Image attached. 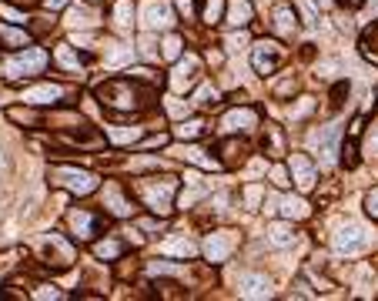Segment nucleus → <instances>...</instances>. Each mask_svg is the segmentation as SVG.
I'll return each mask as SVG.
<instances>
[{
	"mask_svg": "<svg viewBox=\"0 0 378 301\" xmlns=\"http://www.w3.org/2000/svg\"><path fill=\"white\" fill-rule=\"evenodd\" d=\"M134 57H137V47H128V44H111L108 47V54H104V64L117 71V67H128L134 64Z\"/></svg>",
	"mask_w": 378,
	"mask_h": 301,
	"instance_id": "nucleus-19",
	"label": "nucleus"
},
{
	"mask_svg": "<svg viewBox=\"0 0 378 301\" xmlns=\"http://www.w3.org/2000/svg\"><path fill=\"white\" fill-rule=\"evenodd\" d=\"M361 54L368 57L372 64H378V24L365 31V37H361Z\"/></svg>",
	"mask_w": 378,
	"mask_h": 301,
	"instance_id": "nucleus-31",
	"label": "nucleus"
},
{
	"mask_svg": "<svg viewBox=\"0 0 378 301\" xmlns=\"http://www.w3.org/2000/svg\"><path fill=\"white\" fill-rule=\"evenodd\" d=\"M278 211H282L288 221H304V218L311 214V205H308L304 198H295V194H291V198H282Z\"/></svg>",
	"mask_w": 378,
	"mask_h": 301,
	"instance_id": "nucleus-21",
	"label": "nucleus"
},
{
	"mask_svg": "<svg viewBox=\"0 0 378 301\" xmlns=\"http://www.w3.org/2000/svg\"><path fill=\"white\" fill-rule=\"evenodd\" d=\"M251 64H255V71L258 74H275L278 67L284 64V47L278 40H258L255 47H251Z\"/></svg>",
	"mask_w": 378,
	"mask_h": 301,
	"instance_id": "nucleus-6",
	"label": "nucleus"
},
{
	"mask_svg": "<svg viewBox=\"0 0 378 301\" xmlns=\"http://www.w3.org/2000/svg\"><path fill=\"white\" fill-rule=\"evenodd\" d=\"M104 207L111 211L114 218H131V214H134V205L124 198V194H121L117 184H108V188H104Z\"/></svg>",
	"mask_w": 378,
	"mask_h": 301,
	"instance_id": "nucleus-18",
	"label": "nucleus"
},
{
	"mask_svg": "<svg viewBox=\"0 0 378 301\" xmlns=\"http://www.w3.org/2000/svg\"><path fill=\"white\" fill-rule=\"evenodd\" d=\"M311 108H315V101H311V97H302V101L291 108V117H295V121H302L304 114H311Z\"/></svg>",
	"mask_w": 378,
	"mask_h": 301,
	"instance_id": "nucleus-41",
	"label": "nucleus"
},
{
	"mask_svg": "<svg viewBox=\"0 0 378 301\" xmlns=\"http://www.w3.org/2000/svg\"><path fill=\"white\" fill-rule=\"evenodd\" d=\"M108 137L114 144H134L141 137V128H108Z\"/></svg>",
	"mask_w": 378,
	"mask_h": 301,
	"instance_id": "nucleus-33",
	"label": "nucleus"
},
{
	"mask_svg": "<svg viewBox=\"0 0 378 301\" xmlns=\"http://www.w3.org/2000/svg\"><path fill=\"white\" fill-rule=\"evenodd\" d=\"M34 251H37V261L44 268H54V271H64V268H71L74 264V248L71 241L64 238V234H40L37 241H34Z\"/></svg>",
	"mask_w": 378,
	"mask_h": 301,
	"instance_id": "nucleus-3",
	"label": "nucleus"
},
{
	"mask_svg": "<svg viewBox=\"0 0 378 301\" xmlns=\"http://www.w3.org/2000/svg\"><path fill=\"white\" fill-rule=\"evenodd\" d=\"M288 174L295 178V184H298L302 194H308V191L315 188V164H311L304 154H291V161H288Z\"/></svg>",
	"mask_w": 378,
	"mask_h": 301,
	"instance_id": "nucleus-12",
	"label": "nucleus"
},
{
	"mask_svg": "<svg viewBox=\"0 0 378 301\" xmlns=\"http://www.w3.org/2000/svg\"><path fill=\"white\" fill-rule=\"evenodd\" d=\"M201 80V57L198 54H181L174 60V71H171V91H178V94H184L191 91L194 84Z\"/></svg>",
	"mask_w": 378,
	"mask_h": 301,
	"instance_id": "nucleus-8",
	"label": "nucleus"
},
{
	"mask_svg": "<svg viewBox=\"0 0 378 301\" xmlns=\"http://www.w3.org/2000/svg\"><path fill=\"white\" fill-rule=\"evenodd\" d=\"M31 298H37V301H51V298H64V291L60 288H54V284H37L34 291H31Z\"/></svg>",
	"mask_w": 378,
	"mask_h": 301,
	"instance_id": "nucleus-36",
	"label": "nucleus"
},
{
	"mask_svg": "<svg viewBox=\"0 0 378 301\" xmlns=\"http://www.w3.org/2000/svg\"><path fill=\"white\" fill-rule=\"evenodd\" d=\"M368 150H375V154H378V128L368 134Z\"/></svg>",
	"mask_w": 378,
	"mask_h": 301,
	"instance_id": "nucleus-51",
	"label": "nucleus"
},
{
	"mask_svg": "<svg viewBox=\"0 0 378 301\" xmlns=\"http://www.w3.org/2000/svg\"><path fill=\"white\" fill-rule=\"evenodd\" d=\"M184 157H188L191 164H198V168H205V171L218 168V157H211L208 150H201V148H188V150H184Z\"/></svg>",
	"mask_w": 378,
	"mask_h": 301,
	"instance_id": "nucleus-30",
	"label": "nucleus"
},
{
	"mask_svg": "<svg viewBox=\"0 0 378 301\" xmlns=\"http://www.w3.org/2000/svg\"><path fill=\"white\" fill-rule=\"evenodd\" d=\"M71 231H74L80 241H91L94 238V231H97V218L91 214V211H84V207H77V211H71Z\"/></svg>",
	"mask_w": 378,
	"mask_h": 301,
	"instance_id": "nucleus-17",
	"label": "nucleus"
},
{
	"mask_svg": "<svg viewBox=\"0 0 378 301\" xmlns=\"http://www.w3.org/2000/svg\"><path fill=\"white\" fill-rule=\"evenodd\" d=\"M365 211H368V214L378 221V188H372L368 194H365Z\"/></svg>",
	"mask_w": 378,
	"mask_h": 301,
	"instance_id": "nucleus-42",
	"label": "nucleus"
},
{
	"mask_svg": "<svg viewBox=\"0 0 378 301\" xmlns=\"http://www.w3.org/2000/svg\"><path fill=\"white\" fill-rule=\"evenodd\" d=\"M251 128H258V114L251 108H234L221 117V131L225 134H248Z\"/></svg>",
	"mask_w": 378,
	"mask_h": 301,
	"instance_id": "nucleus-11",
	"label": "nucleus"
},
{
	"mask_svg": "<svg viewBox=\"0 0 378 301\" xmlns=\"http://www.w3.org/2000/svg\"><path fill=\"white\" fill-rule=\"evenodd\" d=\"M278 205H282V198H278V194H268L261 211H265V214H278Z\"/></svg>",
	"mask_w": 378,
	"mask_h": 301,
	"instance_id": "nucleus-45",
	"label": "nucleus"
},
{
	"mask_svg": "<svg viewBox=\"0 0 378 301\" xmlns=\"http://www.w3.org/2000/svg\"><path fill=\"white\" fill-rule=\"evenodd\" d=\"M372 245V234H368V227L361 225V221H348V225L338 227V234H335V251L338 255H359L365 248Z\"/></svg>",
	"mask_w": 378,
	"mask_h": 301,
	"instance_id": "nucleus-7",
	"label": "nucleus"
},
{
	"mask_svg": "<svg viewBox=\"0 0 378 301\" xmlns=\"http://www.w3.org/2000/svg\"><path fill=\"white\" fill-rule=\"evenodd\" d=\"M94 255L101 258V261H114V258H121V241H114V238H108V241H97Z\"/></svg>",
	"mask_w": 378,
	"mask_h": 301,
	"instance_id": "nucleus-32",
	"label": "nucleus"
},
{
	"mask_svg": "<svg viewBox=\"0 0 378 301\" xmlns=\"http://www.w3.org/2000/svg\"><path fill=\"white\" fill-rule=\"evenodd\" d=\"M7 117H10V121H17V124H37V114L20 111V108H10V111H7Z\"/></svg>",
	"mask_w": 378,
	"mask_h": 301,
	"instance_id": "nucleus-39",
	"label": "nucleus"
},
{
	"mask_svg": "<svg viewBox=\"0 0 378 301\" xmlns=\"http://www.w3.org/2000/svg\"><path fill=\"white\" fill-rule=\"evenodd\" d=\"M221 17H225V0H205L201 20H205V24H218Z\"/></svg>",
	"mask_w": 378,
	"mask_h": 301,
	"instance_id": "nucleus-34",
	"label": "nucleus"
},
{
	"mask_svg": "<svg viewBox=\"0 0 378 301\" xmlns=\"http://www.w3.org/2000/svg\"><path fill=\"white\" fill-rule=\"evenodd\" d=\"M265 150H268V157H282V154H284L282 128H275V124H268V128H265Z\"/></svg>",
	"mask_w": 378,
	"mask_h": 301,
	"instance_id": "nucleus-27",
	"label": "nucleus"
},
{
	"mask_svg": "<svg viewBox=\"0 0 378 301\" xmlns=\"http://www.w3.org/2000/svg\"><path fill=\"white\" fill-rule=\"evenodd\" d=\"M137 194L144 198V205L154 214H171L174 211V194H178V181L174 178H141L137 181Z\"/></svg>",
	"mask_w": 378,
	"mask_h": 301,
	"instance_id": "nucleus-2",
	"label": "nucleus"
},
{
	"mask_svg": "<svg viewBox=\"0 0 378 301\" xmlns=\"http://www.w3.org/2000/svg\"><path fill=\"white\" fill-rule=\"evenodd\" d=\"M51 184L54 188H64L71 191V194H94L97 191V174L94 171H84V168H67V164H57V168H51Z\"/></svg>",
	"mask_w": 378,
	"mask_h": 301,
	"instance_id": "nucleus-5",
	"label": "nucleus"
},
{
	"mask_svg": "<svg viewBox=\"0 0 378 301\" xmlns=\"http://www.w3.org/2000/svg\"><path fill=\"white\" fill-rule=\"evenodd\" d=\"M181 47H184V44H181V37H178V34H168L161 57H164V60H178V57H181Z\"/></svg>",
	"mask_w": 378,
	"mask_h": 301,
	"instance_id": "nucleus-35",
	"label": "nucleus"
},
{
	"mask_svg": "<svg viewBox=\"0 0 378 301\" xmlns=\"http://www.w3.org/2000/svg\"><path fill=\"white\" fill-rule=\"evenodd\" d=\"M0 17H7V20H10V24H20V20H24V17H20V14H17V10H14V7H7V3L0 7Z\"/></svg>",
	"mask_w": 378,
	"mask_h": 301,
	"instance_id": "nucleus-48",
	"label": "nucleus"
},
{
	"mask_svg": "<svg viewBox=\"0 0 378 301\" xmlns=\"http://www.w3.org/2000/svg\"><path fill=\"white\" fill-rule=\"evenodd\" d=\"M248 44H251V37H248L245 31H234V34L227 37V51H231V54H241Z\"/></svg>",
	"mask_w": 378,
	"mask_h": 301,
	"instance_id": "nucleus-37",
	"label": "nucleus"
},
{
	"mask_svg": "<svg viewBox=\"0 0 378 301\" xmlns=\"http://www.w3.org/2000/svg\"><path fill=\"white\" fill-rule=\"evenodd\" d=\"M44 7L47 10H60V7H67V0H44Z\"/></svg>",
	"mask_w": 378,
	"mask_h": 301,
	"instance_id": "nucleus-50",
	"label": "nucleus"
},
{
	"mask_svg": "<svg viewBox=\"0 0 378 301\" xmlns=\"http://www.w3.org/2000/svg\"><path fill=\"white\" fill-rule=\"evenodd\" d=\"M234 245H238V234L234 231H211L208 241H205V255H208L211 264H221V261H227V255L234 251Z\"/></svg>",
	"mask_w": 378,
	"mask_h": 301,
	"instance_id": "nucleus-10",
	"label": "nucleus"
},
{
	"mask_svg": "<svg viewBox=\"0 0 378 301\" xmlns=\"http://www.w3.org/2000/svg\"><path fill=\"white\" fill-rule=\"evenodd\" d=\"M271 24H275V31L282 34V37H295L298 31H302V24H298V14H295V7L291 3H275V10H271Z\"/></svg>",
	"mask_w": 378,
	"mask_h": 301,
	"instance_id": "nucleus-13",
	"label": "nucleus"
},
{
	"mask_svg": "<svg viewBox=\"0 0 378 301\" xmlns=\"http://www.w3.org/2000/svg\"><path fill=\"white\" fill-rule=\"evenodd\" d=\"M67 24H71L74 31H80V27H94L97 14L94 10H87V7H71V10H67Z\"/></svg>",
	"mask_w": 378,
	"mask_h": 301,
	"instance_id": "nucleus-28",
	"label": "nucleus"
},
{
	"mask_svg": "<svg viewBox=\"0 0 378 301\" xmlns=\"http://www.w3.org/2000/svg\"><path fill=\"white\" fill-rule=\"evenodd\" d=\"M201 134H205V121H201V117L181 121V124L174 128V137H178V141H198Z\"/></svg>",
	"mask_w": 378,
	"mask_h": 301,
	"instance_id": "nucleus-26",
	"label": "nucleus"
},
{
	"mask_svg": "<svg viewBox=\"0 0 378 301\" xmlns=\"http://www.w3.org/2000/svg\"><path fill=\"white\" fill-rule=\"evenodd\" d=\"M47 67V54L40 47H24L14 57H7L0 64V77L3 80H24V77H34Z\"/></svg>",
	"mask_w": 378,
	"mask_h": 301,
	"instance_id": "nucleus-4",
	"label": "nucleus"
},
{
	"mask_svg": "<svg viewBox=\"0 0 378 301\" xmlns=\"http://www.w3.org/2000/svg\"><path fill=\"white\" fill-rule=\"evenodd\" d=\"M271 181H275L278 188H284V184H291V181H288V171H284V168H275V171H271Z\"/></svg>",
	"mask_w": 378,
	"mask_h": 301,
	"instance_id": "nucleus-47",
	"label": "nucleus"
},
{
	"mask_svg": "<svg viewBox=\"0 0 378 301\" xmlns=\"http://www.w3.org/2000/svg\"><path fill=\"white\" fill-rule=\"evenodd\" d=\"M161 255H174V258H194L198 255V245L191 238H174V241H164L161 245Z\"/></svg>",
	"mask_w": 378,
	"mask_h": 301,
	"instance_id": "nucleus-23",
	"label": "nucleus"
},
{
	"mask_svg": "<svg viewBox=\"0 0 378 301\" xmlns=\"http://www.w3.org/2000/svg\"><path fill=\"white\" fill-rule=\"evenodd\" d=\"M178 3V10H181V17H194V0H174Z\"/></svg>",
	"mask_w": 378,
	"mask_h": 301,
	"instance_id": "nucleus-46",
	"label": "nucleus"
},
{
	"mask_svg": "<svg viewBox=\"0 0 378 301\" xmlns=\"http://www.w3.org/2000/svg\"><path fill=\"white\" fill-rule=\"evenodd\" d=\"M141 24H144V31H168V27H174V7L168 0H144Z\"/></svg>",
	"mask_w": 378,
	"mask_h": 301,
	"instance_id": "nucleus-9",
	"label": "nucleus"
},
{
	"mask_svg": "<svg viewBox=\"0 0 378 301\" xmlns=\"http://www.w3.org/2000/svg\"><path fill=\"white\" fill-rule=\"evenodd\" d=\"M255 17V7H251V0H231L227 3V24L231 27H245L248 20Z\"/></svg>",
	"mask_w": 378,
	"mask_h": 301,
	"instance_id": "nucleus-22",
	"label": "nucleus"
},
{
	"mask_svg": "<svg viewBox=\"0 0 378 301\" xmlns=\"http://www.w3.org/2000/svg\"><path fill=\"white\" fill-rule=\"evenodd\" d=\"M261 194H265V191H261V184H251V188L245 191V201L251 207H258V201H261Z\"/></svg>",
	"mask_w": 378,
	"mask_h": 301,
	"instance_id": "nucleus-43",
	"label": "nucleus"
},
{
	"mask_svg": "<svg viewBox=\"0 0 378 301\" xmlns=\"http://www.w3.org/2000/svg\"><path fill=\"white\" fill-rule=\"evenodd\" d=\"M168 111L174 114V117H181V114H184V104H181V101H171V104H168Z\"/></svg>",
	"mask_w": 378,
	"mask_h": 301,
	"instance_id": "nucleus-49",
	"label": "nucleus"
},
{
	"mask_svg": "<svg viewBox=\"0 0 378 301\" xmlns=\"http://www.w3.org/2000/svg\"><path fill=\"white\" fill-rule=\"evenodd\" d=\"M225 150H227V164H241V161H245V144H234V141H231Z\"/></svg>",
	"mask_w": 378,
	"mask_h": 301,
	"instance_id": "nucleus-40",
	"label": "nucleus"
},
{
	"mask_svg": "<svg viewBox=\"0 0 378 301\" xmlns=\"http://www.w3.org/2000/svg\"><path fill=\"white\" fill-rule=\"evenodd\" d=\"M0 44L10 47V51H24V47H31V37H27V31H20L17 24H0Z\"/></svg>",
	"mask_w": 378,
	"mask_h": 301,
	"instance_id": "nucleus-20",
	"label": "nucleus"
},
{
	"mask_svg": "<svg viewBox=\"0 0 378 301\" xmlns=\"http://www.w3.org/2000/svg\"><path fill=\"white\" fill-rule=\"evenodd\" d=\"M205 194H208V184L201 181V174H198V171H188V174H184V191H181V198H178V207L188 211V207H194Z\"/></svg>",
	"mask_w": 378,
	"mask_h": 301,
	"instance_id": "nucleus-14",
	"label": "nucleus"
},
{
	"mask_svg": "<svg viewBox=\"0 0 378 301\" xmlns=\"http://www.w3.org/2000/svg\"><path fill=\"white\" fill-rule=\"evenodd\" d=\"M238 295H241V298L261 301V298H271L275 291H271V282H268L265 275H245V278L238 282Z\"/></svg>",
	"mask_w": 378,
	"mask_h": 301,
	"instance_id": "nucleus-16",
	"label": "nucleus"
},
{
	"mask_svg": "<svg viewBox=\"0 0 378 301\" xmlns=\"http://www.w3.org/2000/svg\"><path fill=\"white\" fill-rule=\"evenodd\" d=\"M14 3H27V7H31V3H37V0H14Z\"/></svg>",
	"mask_w": 378,
	"mask_h": 301,
	"instance_id": "nucleus-52",
	"label": "nucleus"
},
{
	"mask_svg": "<svg viewBox=\"0 0 378 301\" xmlns=\"http://www.w3.org/2000/svg\"><path fill=\"white\" fill-rule=\"evenodd\" d=\"M194 104H198V108H211V104H218V91H214V87H201V91L194 94Z\"/></svg>",
	"mask_w": 378,
	"mask_h": 301,
	"instance_id": "nucleus-38",
	"label": "nucleus"
},
{
	"mask_svg": "<svg viewBox=\"0 0 378 301\" xmlns=\"http://www.w3.org/2000/svg\"><path fill=\"white\" fill-rule=\"evenodd\" d=\"M94 94L104 108H114V111H144V108L154 104L157 91L134 84V77H131V80H104V84L94 87Z\"/></svg>",
	"mask_w": 378,
	"mask_h": 301,
	"instance_id": "nucleus-1",
	"label": "nucleus"
},
{
	"mask_svg": "<svg viewBox=\"0 0 378 301\" xmlns=\"http://www.w3.org/2000/svg\"><path fill=\"white\" fill-rule=\"evenodd\" d=\"M268 241L275 248H288L295 245V231H291V225H271L268 227Z\"/></svg>",
	"mask_w": 378,
	"mask_h": 301,
	"instance_id": "nucleus-29",
	"label": "nucleus"
},
{
	"mask_svg": "<svg viewBox=\"0 0 378 301\" xmlns=\"http://www.w3.org/2000/svg\"><path fill=\"white\" fill-rule=\"evenodd\" d=\"M171 137L168 134H154V137H148V141H144V144H141V148L144 150H151V148H164V144H168Z\"/></svg>",
	"mask_w": 378,
	"mask_h": 301,
	"instance_id": "nucleus-44",
	"label": "nucleus"
},
{
	"mask_svg": "<svg viewBox=\"0 0 378 301\" xmlns=\"http://www.w3.org/2000/svg\"><path fill=\"white\" fill-rule=\"evenodd\" d=\"M60 97H64V87H60V84H37V87H27V91L20 94V101L44 108V104H57Z\"/></svg>",
	"mask_w": 378,
	"mask_h": 301,
	"instance_id": "nucleus-15",
	"label": "nucleus"
},
{
	"mask_svg": "<svg viewBox=\"0 0 378 301\" xmlns=\"http://www.w3.org/2000/svg\"><path fill=\"white\" fill-rule=\"evenodd\" d=\"M114 27L121 31V34H128L134 27V7H131V0H117L114 3Z\"/></svg>",
	"mask_w": 378,
	"mask_h": 301,
	"instance_id": "nucleus-24",
	"label": "nucleus"
},
{
	"mask_svg": "<svg viewBox=\"0 0 378 301\" xmlns=\"http://www.w3.org/2000/svg\"><path fill=\"white\" fill-rule=\"evenodd\" d=\"M54 60L64 67V71H80V67H84V57L74 54V47H71V44H60V47L54 51Z\"/></svg>",
	"mask_w": 378,
	"mask_h": 301,
	"instance_id": "nucleus-25",
	"label": "nucleus"
}]
</instances>
